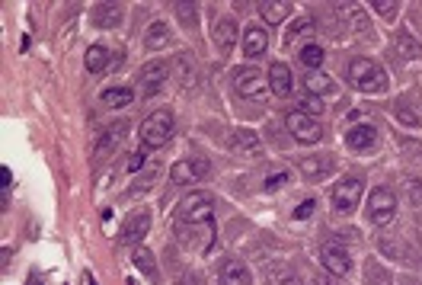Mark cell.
Returning a JSON list of instances; mask_svg holds the SVG:
<instances>
[{
	"instance_id": "cell-13",
	"label": "cell",
	"mask_w": 422,
	"mask_h": 285,
	"mask_svg": "<svg viewBox=\"0 0 422 285\" xmlns=\"http://www.w3.org/2000/svg\"><path fill=\"white\" fill-rule=\"evenodd\" d=\"M211 39H215L218 55L228 58L230 51H234L237 39H240V26H237V20H230V16H221V20H215V29H211Z\"/></svg>"
},
{
	"instance_id": "cell-34",
	"label": "cell",
	"mask_w": 422,
	"mask_h": 285,
	"mask_svg": "<svg viewBox=\"0 0 422 285\" xmlns=\"http://www.w3.org/2000/svg\"><path fill=\"white\" fill-rule=\"evenodd\" d=\"M266 282L269 285H301L294 269H288V266H272V269H266Z\"/></svg>"
},
{
	"instance_id": "cell-38",
	"label": "cell",
	"mask_w": 422,
	"mask_h": 285,
	"mask_svg": "<svg viewBox=\"0 0 422 285\" xmlns=\"http://www.w3.org/2000/svg\"><path fill=\"white\" fill-rule=\"evenodd\" d=\"M323 49H320V45H304V49H301V61H304L307 64V68H311V71H317L320 68V64H323Z\"/></svg>"
},
{
	"instance_id": "cell-32",
	"label": "cell",
	"mask_w": 422,
	"mask_h": 285,
	"mask_svg": "<svg viewBox=\"0 0 422 285\" xmlns=\"http://www.w3.org/2000/svg\"><path fill=\"white\" fill-rule=\"evenodd\" d=\"M346 29H352V32H355V35H361V39H368V35H374V32H371V23H368V16L361 13L359 7L346 10Z\"/></svg>"
},
{
	"instance_id": "cell-24",
	"label": "cell",
	"mask_w": 422,
	"mask_h": 285,
	"mask_svg": "<svg viewBox=\"0 0 422 285\" xmlns=\"http://www.w3.org/2000/svg\"><path fill=\"white\" fill-rule=\"evenodd\" d=\"M122 4H97L93 7V26L97 29H116L122 23Z\"/></svg>"
},
{
	"instance_id": "cell-40",
	"label": "cell",
	"mask_w": 422,
	"mask_h": 285,
	"mask_svg": "<svg viewBox=\"0 0 422 285\" xmlns=\"http://www.w3.org/2000/svg\"><path fill=\"white\" fill-rule=\"evenodd\" d=\"M371 7H374V13H381L384 20H394V16L400 13V4H397V0H374Z\"/></svg>"
},
{
	"instance_id": "cell-14",
	"label": "cell",
	"mask_w": 422,
	"mask_h": 285,
	"mask_svg": "<svg viewBox=\"0 0 422 285\" xmlns=\"http://www.w3.org/2000/svg\"><path fill=\"white\" fill-rule=\"evenodd\" d=\"M320 263H323V269L333 272V276H349V269H352L349 250L340 247V243H333V241L320 247Z\"/></svg>"
},
{
	"instance_id": "cell-20",
	"label": "cell",
	"mask_w": 422,
	"mask_h": 285,
	"mask_svg": "<svg viewBox=\"0 0 422 285\" xmlns=\"http://www.w3.org/2000/svg\"><path fill=\"white\" fill-rule=\"evenodd\" d=\"M291 87H294V77H291V68L282 61H275L269 68V90L275 97H291Z\"/></svg>"
},
{
	"instance_id": "cell-10",
	"label": "cell",
	"mask_w": 422,
	"mask_h": 285,
	"mask_svg": "<svg viewBox=\"0 0 422 285\" xmlns=\"http://www.w3.org/2000/svg\"><path fill=\"white\" fill-rule=\"evenodd\" d=\"M208 170H211V160H208V157H182V160H176L173 167H170V180L180 183V186H186V183L205 180Z\"/></svg>"
},
{
	"instance_id": "cell-22",
	"label": "cell",
	"mask_w": 422,
	"mask_h": 285,
	"mask_svg": "<svg viewBox=\"0 0 422 285\" xmlns=\"http://www.w3.org/2000/svg\"><path fill=\"white\" fill-rule=\"evenodd\" d=\"M374 141H378V128L368 126V122L352 126L346 132V145L352 147V151H368V147H374Z\"/></svg>"
},
{
	"instance_id": "cell-7",
	"label": "cell",
	"mask_w": 422,
	"mask_h": 285,
	"mask_svg": "<svg viewBox=\"0 0 422 285\" xmlns=\"http://www.w3.org/2000/svg\"><path fill=\"white\" fill-rule=\"evenodd\" d=\"M285 126H288V132L294 135V141H301V145H317V141L323 138L320 122L314 116H307V112H301V109H291L288 116H285Z\"/></svg>"
},
{
	"instance_id": "cell-45",
	"label": "cell",
	"mask_w": 422,
	"mask_h": 285,
	"mask_svg": "<svg viewBox=\"0 0 422 285\" xmlns=\"http://www.w3.org/2000/svg\"><path fill=\"white\" fill-rule=\"evenodd\" d=\"M144 160H147V154H144V151L132 154V160H128V170H132V174H135V170H141V167H144Z\"/></svg>"
},
{
	"instance_id": "cell-8",
	"label": "cell",
	"mask_w": 422,
	"mask_h": 285,
	"mask_svg": "<svg viewBox=\"0 0 422 285\" xmlns=\"http://www.w3.org/2000/svg\"><path fill=\"white\" fill-rule=\"evenodd\" d=\"M230 80H234V90L240 93L243 99H263L266 87H269L263 71H256V68H237L234 74H230Z\"/></svg>"
},
{
	"instance_id": "cell-9",
	"label": "cell",
	"mask_w": 422,
	"mask_h": 285,
	"mask_svg": "<svg viewBox=\"0 0 422 285\" xmlns=\"http://www.w3.org/2000/svg\"><path fill=\"white\" fill-rule=\"evenodd\" d=\"M125 135H128V122H112V126H106L103 132H99L97 147H93V164H97V167L116 154V147L125 141Z\"/></svg>"
},
{
	"instance_id": "cell-31",
	"label": "cell",
	"mask_w": 422,
	"mask_h": 285,
	"mask_svg": "<svg viewBox=\"0 0 422 285\" xmlns=\"http://www.w3.org/2000/svg\"><path fill=\"white\" fill-rule=\"evenodd\" d=\"M365 285H394V276L378 260H365Z\"/></svg>"
},
{
	"instance_id": "cell-6",
	"label": "cell",
	"mask_w": 422,
	"mask_h": 285,
	"mask_svg": "<svg viewBox=\"0 0 422 285\" xmlns=\"http://www.w3.org/2000/svg\"><path fill=\"white\" fill-rule=\"evenodd\" d=\"M361 193H365V186H361L359 176H342V180L333 186V209L340 212V215H352V212L359 209Z\"/></svg>"
},
{
	"instance_id": "cell-29",
	"label": "cell",
	"mask_w": 422,
	"mask_h": 285,
	"mask_svg": "<svg viewBox=\"0 0 422 285\" xmlns=\"http://www.w3.org/2000/svg\"><path fill=\"white\" fill-rule=\"evenodd\" d=\"M333 80L323 74V71H307V77H304V90L307 93H314V97H323V93H333Z\"/></svg>"
},
{
	"instance_id": "cell-26",
	"label": "cell",
	"mask_w": 422,
	"mask_h": 285,
	"mask_svg": "<svg viewBox=\"0 0 422 285\" xmlns=\"http://www.w3.org/2000/svg\"><path fill=\"white\" fill-rule=\"evenodd\" d=\"M394 51L403 58V61H419L422 58V45L416 42L409 32H397L394 35Z\"/></svg>"
},
{
	"instance_id": "cell-49",
	"label": "cell",
	"mask_w": 422,
	"mask_h": 285,
	"mask_svg": "<svg viewBox=\"0 0 422 285\" xmlns=\"http://www.w3.org/2000/svg\"><path fill=\"white\" fill-rule=\"evenodd\" d=\"M87 285H97V279H93V276H87Z\"/></svg>"
},
{
	"instance_id": "cell-44",
	"label": "cell",
	"mask_w": 422,
	"mask_h": 285,
	"mask_svg": "<svg viewBox=\"0 0 422 285\" xmlns=\"http://www.w3.org/2000/svg\"><path fill=\"white\" fill-rule=\"evenodd\" d=\"M314 209H317V202H314V199L301 202L298 209H294V218H311V215H314Z\"/></svg>"
},
{
	"instance_id": "cell-30",
	"label": "cell",
	"mask_w": 422,
	"mask_h": 285,
	"mask_svg": "<svg viewBox=\"0 0 422 285\" xmlns=\"http://www.w3.org/2000/svg\"><path fill=\"white\" fill-rule=\"evenodd\" d=\"M109 49H103V45H90L87 49V58H83V64H87V71L90 74H99V71H106V64H109Z\"/></svg>"
},
{
	"instance_id": "cell-46",
	"label": "cell",
	"mask_w": 422,
	"mask_h": 285,
	"mask_svg": "<svg viewBox=\"0 0 422 285\" xmlns=\"http://www.w3.org/2000/svg\"><path fill=\"white\" fill-rule=\"evenodd\" d=\"M0 180H4V189H7V186H10V170H7V167L0 170Z\"/></svg>"
},
{
	"instance_id": "cell-37",
	"label": "cell",
	"mask_w": 422,
	"mask_h": 285,
	"mask_svg": "<svg viewBox=\"0 0 422 285\" xmlns=\"http://www.w3.org/2000/svg\"><path fill=\"white\" fill-rule=\"evenodd\" d=\"M311 32H314V20H311V16H301V20L291 23V29H288L285 39H288V42H298V39H307Z\"/></svg>"
},
{
	"instance_id": "cell-19",
	"label": "cell",
	"mask_w": 422,
	"mask_h": 285,
	"mask_svg": "<svg viewBox=\"0 0 422 285\" xmlns=\"http://www.w3.org/2000/svg\"><path fill=\"white\" fill-rule=\"evenodd\" d=\"M173 71H176V80H180L182 90H192V87L199 84V68H195V61H192L189 51H180V55H176Z\"/></svg>"
},
{
	"instance_id": "cell-28",
	"label": "cell",
	"mask_w": 422,
	"mask_h": 285,
	"mask_svg": "<svg viewBox=\"0 0 422 285\" xmlns=\"http://www.w3.org/2000/svg\"><path fill=\"white\" fill-rule=\"evenodd\" d=\"M170 39H173V35H170V26H166V23H151V29H147V35H144V45L151 51H160V49L170 45Z\"/></svg>"
},
{
	"instance_id": "cell-47",
	"label": "cell",
	"mask_w": 422,
	"mask_h": 285,
	"mask_svg": "<svg viewBox=\"0 0 422 285\" xmlns=\"http://www.w3.org/2000/svg\"><path fill=\"white\" fill-rule=\"evenodd\" d=\"M317 285H336V282H333V279H326V276H323V279L317 276Z\"/></svg>"
},
{
	"instance_id": "cell-11",
	"label": "cell",
	"mask_w": 422,
	"mask_h": 285,
	"mask_svg": "<svg viewBox=\"0 0 422 285\" xmlns=\"http://www.w3.org/2000/svg\"><path fill=\"white\" fill-rule=\"evenodd\" d=\"M147 228H151V212L147 209L132 212V215L125 218L122 228H118V243H122V247H141Z\"/></svg>"
},
{
	"instance_id": "cell-16",
	"label": "cell",
	"mask_w": 422,
	"mask_h": 285,
	"mask_svg": "<svg viewBox=\"0 0 422 285\" xmlns=\"http://www.w3.org/2000/svg\"><path fill=\"white\" fill-rule=\"evenodd\" d=\"M230 151L240 154V157H259L263 154V141L253 128H237L230 132Z\"/></svg>"
},
{
	"instance_id": "cell-4",
	"label": "cell",
	"mask_w": 422,
	"mask_h": 285,
	"mask_svg": "<svg viewBox=\"0 0 422 285\" xmlns=\"http://www.w3.org/2000/svg\"><path fill=\"white\" fill-rule=\"evenodd\" d=\"M368 222L378 224V228H387L397 218V193L387 186H374L368 195V209H365Z\"/></svg>"
},
{
	"instance_id": "cell-35",
	"label": "cell",
	"mask_w": 422,
	"mask_h": 285,
	"mask_svg": "<svg viewBox=\"0 0 422 285\" xmlns=\"http://www.w3.org/2000/svg\"><path fill=\"white\" fill-rule=\"evenodd\" d=\"M403 193H407L409 205L422 215V180L419 176H407V180H403Z\"/></svg>"
},
{
	"instance_id": "cell-43",
	"label": "cell",
	"mask_w": 422,
	"mask_h": 285,
	"mask_svg": "<svg viewBox=\"0 0 422 285\" xmlns=\"http://www.w3.org/2000/svg\"><path fill=\"white\" fill-rule=\"evenodd\" d=\"M151 183H154V174H144L141 180H135V186L128 189V195H138V193H144V189H151Z\"/></svg>"
},
{
	"instance_id": "cell-17",
	"label": "cell",
	"mask_w": 422,
	"mask_h": 285,
	"mask_svg": "<svg viewBox=\"0 0 422 285\" xmlns=\"http://www.w3.org/2000/svg\"><path fill=\"white\" fill-rule=\"evenodd\" d=\"M298 170L304 180H323L333 174V157L330 154H307L298 160Z\"/></svg>"
},
{
	"instance_id": "cell-3",
	"label": "cell",
	"mask_w": 422,
	"mask_h": 285,
	"mask_svg": "<svg viewBox=\"0 0 422 285\" xmlns=\"http://www.w3.org/2000/svg\"><path fill=\"white\" fill-rule=\"evenodd\" d=\"M173 128H176V119H173V112H170V109L151 112V116L141 122V145H144L147 151L163 147L166 141L173 138Z\"/></svg>"
},
{
	"instance_id": "cell-21",
	"label": "cell",
	"mask_w": 422,
	"mask_h": 285,
	"mask_svg": "<svg viewBox=\"0 0 422 285\" xmlns=\"http://www.w3.org/2000/svg\"><path fill=\"white\" fill-rule=\"evenodd\" d=\"M266 49H269V35H266V29H259V26L243 29V55L259 58V55H266Z\"/></svg>"
},
{
	"instance_id": "cell-39",
	"label": "cell",
	"mask_w": 422,
	"mask_h": 285,
	"mask_svg": "<svg viewBox=\"0 0 422 285\" xmlns=\"http://www.w3.org/2000/svg\"><path fill=\"white\" fill-rule=\"evenodd\" d=\"M288 180H291L288 170H272V174H266V183H263V186H266V193H272V189H282Z\"/></svg>"
},
{
	"instance_id": "cell-41",
	"label": "cell",
	"mask_w": 422,
	"mask_h": 285,
	"mask_svg": "<svg viewBox=\"0 0 422 285\" xmlns=\"http://www.w3.org/2000/svg\"><path fill=\"white\" fill-rule=\"evenodd\" d=\"M170 285H201V279L195 276L192 269H180V272L173 276V282H170Z\"/></svg>"
},
{
	"instance_id": "cell-33",
	"label": "cell",
	"mask_w": 422,
	"mask_h": 285,
	"mask_svg": "<svg viewBox=\"0 0 422 285\" xmlns=\"http://www.w3.org/2000/svg\"><path fill=\"white\" fill-rule=\"evenodd\" d=\"M103 103L106 106H132L135 103V90H128V87H112V90H103Z\"/></svg>"
},
{
	"instance_id": "cell-5",
	"label": "cell",
	"mask_w": 422,
	"mask_h": 285,
	"mask_svg": "<svg viewBox=\"0 0 422 285\" xmlns=\"http://www.w3.org/2000/svg\"><path fill=\"white\" fill-rule=\"evenodd\" d=\"M211 218H215V195L205 189H195L176 205V222H211Z\"/></svg>"
},
{
	"instance_id": "cell-36",
	"label": "cell",
	"mask_w": 422,
	"mask_h": 285,
	"mask_svg": "<svg viewBox=\"0 0 422 285\" xmlns=\"http://www.w3.org/2000/svg\"><path fill=\"white\" fill-rule=\"evenodd\" d=\"M176 20H180L182 26L192 32V29L199 26V10H195V4H186V0H180V4H176Z\"/></svg>"
},
{
	"instance_id": "cell-2",
	"label": "cell",
	"mask_w": 422,
	"mask_h": 285,
	"mask_svg": "<svg viewBox=\"0 0 422 285\" xmlns=\"http://www.w3.org/2000/svg\"><path fill=\"white\" fill-rule=\"evenodd\" d=\"M349 84L359 93H384L387 90V74H384L381 64H374L371 58H355L349 64Z\"/></svg>"
},
{
	"instance_id": "cell-18",
	"label": "cell",
	"mask_w": 422,
	"mask_h": 285,
	"mask_svg": "<svg viewBox=\"0 0 422 285\" xmlns=\"http://www.w3.org/2000/svg\"><path fill=\"white\" fill-rule=\"evenodd\" d=\"M394 116H397V122H403V126H409V128L422 126V99H416L413 93L400 97L394 103Z\"/></svg>"
},
{
	"instance_id": "cell-48",
	"label": "cell",
	"mask_w": 422,
	"mask_h": 285,
	"mask_svg": "<svg viewBox=\"0 0 422 285\" xmlns=\"http://www.w3.org/2000/svg\"><path fill=\"white\" fill-rule=\"evenodd\" d=\"M400 285H419V282H416V279H403Z\"/></svg>"
},
{
	"instance_id": "cell-42",
	"label": "cell",
	"mask_w": 422,
	"mask_h": 285,
	"mask_svg": "<svg viewBox=\"0 0 422 285\" xmlns=\"http://www.w3.org/2000/svg\"><path fill=\"white\" fill-rule=\"evenodd\" d=\"M301 112H307V116H317V112H323V103L314 97H304L301 99Z\"/></svg>"
},
{
	"instance_id": "cell-23",
	"label": "cell",
	"mask_w": 422,
	"mask_h": 285,
	"mask_svg": "<svg viewBox=\"0 0 422 285\" xmlns=\"http://www.w3.org/2000/svg\"><path fill=\"white\" fill-rule=\"evenodd\" d=\"M221 285H253V272L247 269L243 260H224L221 266Z\"/></svg>"
},
{
	"instance_id": "cell-1",
	"label": "cell",
	"mask_w": 422,
	"mask_h": 285,
	"mask_svg": "<svg viewBox=\"0 0 422 285\" xmlns=\"http://www.w3.org/2000/svg\"><path fill=\"white\" fill-rule=\"evenodd\" d=\"M176 241H180V247H186L189 253L205 257V253H211V247H215L218 231L211 222H176Z\"/></svg>"
},
{
	"instance_id": "cell-12",
	"label": "cell",
	"mask_w": 422,
	"mask_h": 285,
	"mask_svg": "<svg viewBox=\"0 0 422 285\" xmlns=\"http://www.w3.org/2000/svg\"><path fill=\"white\" fill-rule=\"evenodd\" d=\"M166 77H170V68L166 61H147L138 74V90L141 97H157L160 90L166 87Z\"/></svg>"
},
{
	"instance_id": "cell-15",
	"label": "cell",
	"mask_w": 422,
	"mask_h": 285,
	"mask_svg": "<svg viewBox=\"0 0 422 285\" xmlns=\"http://www.w3.org/2000/svg\"><path fill=\"white\" fill-rule=\"evenodd\" d=\"M378 247H381V253H387L390 260H400V263H407V266H419V253H416L407 241H400V237L384 234L381 241H378Z\"/></svg>"
},
{
	"instance_id": "cell-27",
	"label": "cell",
	"mask_w": 422,
	"mask_h": 285,
	"mask_svg": "<svg viewBox=\"0 0 422 285\" xmlns=\"http://www.w3.org/2000/svg\"><path fill=\"white\" fill-rule=\"evenodd\" d=\"M132 263H135V269H138L141 276L154 279V282H157V279H160V269H157V260H154V253L147 250V247H138V250H135Z\"/></svg>"
},
{
	"instance_id": "cell-25",
	"label": "cell",
	"mask_w": 422,
	"mask_h": 285,
	"mask_svg": "<svg viewBox=\"0 0 422 285\" xmlns=\"http://www.w3.org/2000/svg\"><path fill=\"white\" fill-rule=\"evenodd\" d=\"M259 16L269 26H278V23H285L291 16V4L288 0H266V4H259Z\"/></svg>"
}]
</instances>
